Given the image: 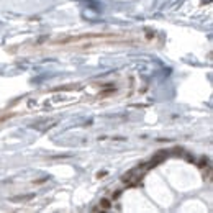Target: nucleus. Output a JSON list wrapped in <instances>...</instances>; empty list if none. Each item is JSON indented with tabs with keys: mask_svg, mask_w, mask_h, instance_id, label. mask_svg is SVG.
<instances>
[{
	"mask_svg": "<svg viewBox=\"0 0 213 213\" xmlns=\"http://www.w3.org/2000/svg\"><path fill=\"white\" fill-rule=\"evenodd\" d=\"M141 41L136 34L126 33H102V34H87L74 39H62V41H51L46 44V49H85V48H99V46H120V44H135Z\"/></svg>",
	"mask_w": 213,
	"mask_h": 213,
	"instance_id": "f257e3e1",
	"label": "nucleus"
}]
</instances>
